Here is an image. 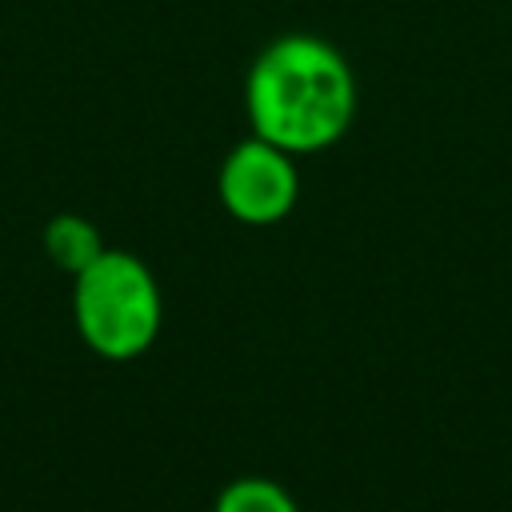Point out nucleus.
<instances>
[{
  "instance_id": "f257e3e1",
  "label": "nucleus",
  "mask_w": 512,
  "mask_h": 512,
  "mask_svg": "<svg viewBox=\"0 0 512 512\" xmlns=\"http://www.w3.org/2000/svg\"><path fill=\"white\" fill-rule=\"evenodd\" d=\"M356 72L348 56L312 32L268 40L244 72L248 128L292 156L340 144L356 120Z\"/></svg>"
},
{
  "instance_id": "f03ea898",
  "label": "nucleus",
  "mask_w": 512,
  "mask_h": 512,
  "mask_svg": "<svg viewBox=\"0 0 512 512\" xmlns=\"http://www.w3.org/2000/svg\"><path fill=\"white\" fill-rule=\"evenodd\" d=\"M72 320L80 340L112 364L144 356L164 324V300L152 268L124 248H104L72 276Z\"/></svg>"
},
{
  "instance_id": "7ed1b4c3",
  "label": "nucleus",
  "mask_w": 512,
  "mask_h": 512,
  "mask_svg": "<svg viewBox=\"0 0 512 512\" xmlns=\"http://www.w3.org/2000/svg\"><path fill=\"white\" fill-rule=\"evenodd\" d=\"M216 196H220L224 212L240 224H252V228L280 224L300 200L296 156L256 132L236 140L228 148V156L220 160Z\"/></svg>"
},
{
  "instance_id": "20e7f679",
  "label": "nucleus",
  "mask_w": 512,
  "mask_h": 512,
  "mask_svg": "<svg viewBox=\"0 0 512 512\" xmlns=\"http://www.w3.org/2000/svg\"><path fill=\"white\" fill-rule=\"evenodd\" d=\"M104 248H108V244H104L100 228H96L92 220L76 216V212H60V216H52L48 228H44V252H48L52 264L64 268L68 276L84 272Z\"/></svg>"
},
{
  "instance_id": "39448f33",
  "label": "nucleus",
  "mask_w": 512,
  "mask_h": 512,
  "mask_svg": "<svg viewBox=\"0 0 512 512\" xmlns=\"http://www.w3.org/2000/svg\"><path fill=\"white\" fill-rule=\"evenodd\" d=\"M212 512H300L296 496L268 476H236L220 488Z\"/></svg>"
}]
</instances>
